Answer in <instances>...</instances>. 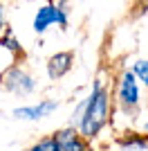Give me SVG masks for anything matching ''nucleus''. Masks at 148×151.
<instances>
[{
    "mask_svg": "<svg viewBox=\"0 0 148 151\" xmlns=\"http://www.w3.org/2000/svg\"><path fill=\"white\" fill-rule=\"evenodd\" d=\"M5 27V7H2V2H0V29Z\"/></svg>",
    "mask_w": 148,
    "mask_h": 151,
    "instance_id": "nucleus-12",
    "label": "nucleus"
},
{
    "mask_svg": "<svg viewBox=\"0 0 148 151\" xmlns=\"http://www.w3.org/2000/svg\"><path fill=\"white\" fill-rule=\"evenodd\" d=\"M58 108V101L56 99H43L38 104H31V106H23L14 111V117L16 120H43V117H49Z\"/></svg>",
    "mask_w": 148,
    "mask_h": 151,
    "instance_id": "nucleus-5",
    "label": "nucleus"
},
{
    "mask_svg": "<svg viewBox=\"0 0 148 151\" xmlns=\"http://www.w3.org/2000/svg\"><path fill=\"white\" fill-rule=\"evenodd\" d=\"M146 131H148V124H146Z\"/></svg>",
    "mask_w": 148,
    "mask_h": 151,
    "instance_id": "nucleus-14",
    "label": "nucleus"
},
{
    "mask_svg": "<svg viewBox=\"0 0 148 151\" xmlns=\"http://www.w3.org/2000/svg\"><path fill=\"white\" fill-rule=\"evenodd\" d=\"M54 138H56V145H58V151H83L88 147V140L74 126H65L61 131H56Z\"/></svg>",
    "mask_w": 148,
    "mask_h": 151,
    "instance_id": "nucleus-6",
    "label": "nucleus"
},
{
    "mask_svg": "<svg viewBox=\"0 0 148 151\" xmlns=\"http://www.w3.org/2000/svg\"><path fill=\"white\" fill-rule=\"evenodd\" d=\"M108 113H110V90L103 86L101 79H97L92 86V93L83 104V111L79 115V133L85 140L97 138L101 129L108 124Z\"/></svg>",
    "mask_w": 148,
    "mask_h": 151,
    "instance_id": "nucleus-1",
    "label": "nucleus"
},
{
    "mask_svg": "<svg viewBox=\"0 0 148 151\" xmlns=\"http://www.w3.org/2000/svg\"><path fill=\"white\" fill-rule=\"evenodd\" d=\"M31 151H58V145H56L54 135H47V138L38 140V145L31 147Z\"/></svg>",
    "mask_w": 148,
    "mask_h": 151,
    "instance_id": "nucleus-11",
    "label": "nucleus"
},
{
    "mask_svg": "<svg viewBox=\"0 0 148 151\" xmlns=\"http://www.w3.org/2000/svg\"><path fill=\"white\" fill-rule=\"evenodd\" d=\"M0 47H5V50H9L14 54V57L18 59V57H25V50H23V45H20V41L16 36H14L11 32H7L5 36L0 38Z\"/></svg>",
    "mask_w": 148,
    "mask_h": 151,
    "instance_id": "nucleus-8",
    "label": "nucleus"
},
{
    "mask_svg": "<svg viewBox=\"0 0 148 151\" xmlns=\"http://www.w3.org/2000/svg\"><path fill=\"white\" fill-rule=\"evenodd\" d=\"M119 145H121L123 149H146V147H148V140H137V135L130 133L128 138H121V140H119Z\"/></svg>",
    "mask_w": 148,
    "mask_h": 151,
    "instance_id": "nucleus-10",
    "label": "nucleus"
},
{
    "mask_svg": "<svg viewBox=\"0 0 148 151\" xmlns=\"http://www.w3.org/2000/svg\"><path fill=\"white\" fill-rule=\"evenodd\" d=\"M52 25H58L61 29L68 27V7H65V2H47V5H43L36 12L34 23H31L36 34H45Z\"/></svg>",
    "mask_w": 148,
    "mask_h": 151,
    "instance_id": "nucleus-3",
    "label": "nucleus"
},
{
    "mask_svg": "<svg viewBox=\"0 0 148 151\" xmlns=\"http://www.w3.org/2000/svg\"><path fill=\"white\" fill-rule=\"evenodd\" d=\"M72 65H74V52H56L47 61V77L56 81V79L68 75Z\"/></svg>",
    "mask_w": 148,
    "mask_h": 151,
    "instance_id": "nucleus-7",
    "label": "nucleus"
},
{
    "mask_svg": "<svg viewBox=\"0 0 148 151\" xmlns=\"http://www.w3.org/2000/svg\"><path fill=\"white\" fill-rule=\"evenodd\" d=\"M0 86L14 95H23L25 97V95H31L36 90V79L29 72H25L20 65H9L0 75Z\"/></svg>",
    "mask_w": 148,
    "mask_h": 151,
    "instance_id": "nucleus-4",
    "label": "nucleus"
},
{
    "mask_svg": "<svg viewBox=\"0 0 148 151\" xmlns=\"http://www.w3.org/2000/svg\"><path fill=\"white\" fill-rule=\"evenodd\" d=\"M0 90H2V86H0Z\"/></svg>",
    "mask_w": 148,
    "mask_h": 151,
    "instance_id": "nucleus-15",
    "label": "nucleus"
},
{
    "mask_svg": "<svg viewBox=\"0 0 148 151\" xmlns=\"http://www.w3.org/2000/svg\"><path fill=\"white\" fill-rule=\"evenodd\" d=\"M83 151H94V149H92V147H85V149H83Z\"/></svg>",
    "mask_w": 148,
    "mask_h": 151,
    "instance_id": "nucleus-13",
    "label": "nucleus"
},
{
    "mask_svg": "<svg viewBox=\"0 0 148 151\" xmlns=\"http://www.w3.org/2000/svg\"><path fill=\"white\" fill-rule=\"evenodd\" d=\"M29 151H31V149H29Z\"/></svg>",
    "mask_w": 148,
    "mask_h": 151,
    "instance_id": "nucleus-16",
    "label": "nucleus"
},
{
    "mask_svg": "<svg viewBox=\"0 0 148 151\" xmlns=\"http://www.w3.org/2000/svg\"><path fill=\"white\" fill-rule=\"evenodd\" d=\"M117 106L126 115H137L139 111V81L135 79L132 70H123L117 81V93H115Z\"/></svg>",
    "mask_w": 148,
    "mask_h": 151,
    "instance_id": "nucleus-2",
    "label": "nucleus"
},
{
    "mask_svg": "<svg viewBox=\"0 0 148 151\" xmlns=\"http://www.w3.org/2000/svg\"><path fill=\"white\" fill-rule=\"evenodd\" d=\"M132 75H135L137 81H142L148 90V59H139V61L132 65Z\"/></svg>",
    "mask_w": 148,
    "mask_h": 151,
    "instance_id": "nucleus-9",
    "label": "nucleus"
}]
</instances>
